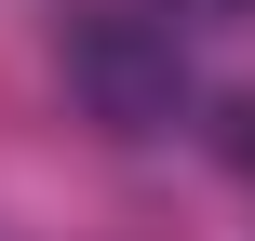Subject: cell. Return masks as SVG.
I'll list each match as a JSON object with an SVG mask.
<instances>
[{"label": "cell", "mask_w": 255, "mask_h": 241, "mask_svg": "<svg viewBox=\"0 0 255 241\" xmlns=\"http://www.w3.org/2000/svg\"><path fill=\"white\" fill-rule=\"evenodd\" d=\"M54 67H67L81 121H108V134H175V107H188V40L148 0H81L54 27Z\"/></svg>", "instance_id": "6da1fadb"}, {"label": "cell", "mask_w": 255, "mask_h": 241, "mask_svg": "<svg viewBox=\"0 0 255 241\" xmlns=\"http://www.w3.org/2000/svg\"><path fill=\"white\" fill-rule=\"evenodd\" d=\"M229 161H242V174H255V94H242V107H229Z\"/></svg>", "instance_id": "7a4b0ae2"}]
</instances>
